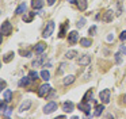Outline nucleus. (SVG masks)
Returning <instances> with one entry per match:
<instances>
[{"label":"nucleus","mask_w":126,"mask_h":119,"mask_svg":"<svg viewBox=\"0 0 126 119\" xmlns=\"http://www.w3.org/2000/svg\"><path fill=\"white\" fill-rule=\"evenodd\" d=\"M50 91H52V87H50L47 83H45V84H42V85L38 88V96H41V97L47 96Z\"/></svg>","instance_id":"f257e3e1"},{"label":"nucleus","mask_w":126,"mask_h":119,"mask_svg":"<svg viewBox=\"0 0 126 119\" xmlns=\"http://www.w3.org/2000/svg\"><path fill=\"white\" fill-rule=\"evenodd\" d=\"M54 22H49V23L46 24V27H45L44 32H42V37L44 38H49L50 35L53 34V31H54Z\"/></svg>","instance_id":"f03ea898"},{"label":"nucleus","mask_w":126,"mask_h":119,"mask_svg":"<svg viewBox=\"0 0 126 119\" xmlns=\"http://www.w3.org/2000/svg\"><path fill=\"white\" fill-rule=\"evenodd\" d=\"M110 96H111V92H110V89H103V91L99 93V99H100V102L103 103V104L110 103Z\"/></svg>","instance_id":"7ed1b4c3"},{"label":"nucleus","mask_w":126,"mask_h":119,"mask_svg":"<svg viewBox=\"0 0 126 119\" xmlns=\"http://www.w3.org/2000/svg\"><path fill=\"white\" fill-rule=\"evenodd\" d=\"M0 31H1L3 35H10L11 31H12V24L10 23L8 20L3 22V23H1V29H0Z\"/></svg>","instance_id":"20e7f679"},{"label":"nucleus","mask_w":126,"mask_h":119,"mask_svg":"<svg viewBox=\"0 0 126 119\" xmlns=\"http://www.w3.org/2000/svg\"><path fill=\"white\" fill-rule=\"evenodd\" d=\"M77 107H79V110H81L85 114V115H90V111H91V104L88 102H85V100H81V102L79 103V105H77Z\"/></svg>","instance_id":"39448f33"},{"label":"nucleus","mask_w":126,"mask_h":119,"mask_svg":"<svg viewBox=\"0 0 126 119\" xmlns=\"http://www.w3.org/2000/svg\"><path fill=\"white\" fill-rule=\"evenodd\" d=\"M56 110H57V103H54V102L47 103V104L44 107V112L45 114H52V112H54Z\"/></svg>","instance_id":"423d86ee"},{"label":"nucleus","mask_w":126,"mask_h":119,"mask_svg":"<svg viewBox=\"0 0 126 119\" xmlns=\"http://www.w3.org/2000/svg\"><path fill=\"white\" fill-rule=\"evenodd\" d=\"M90 62H91V57H90V54H83V56L80 57L79 60H77V64L81 65V66L90 65Z\"/></svg>","instance_id":"0eeeda50"},{"label":"nucleus","mask_w":126,"mask_h":119,"mask_svg":"<svg viewBox=\"0 0 126 119\" xmlns=\"http://www.w3.org/2000/svg\"><path fill=\"white\" fill-rule=\"evenodd\" d=\"M79 41V34H77V31H71L68 34V42L69 45H75V43Z\"/></svg>","instance_id":"6e6552de"},{"label":"nucleus","mask_w":126,"mask_h":119,"mask_svg":"<svg viewBox=\"0 0 126 119\" xmlns=\"http://www.w3.org/2000/svg\"><path fill=\"white\" fill-rule=\"evenodd\" d=\"M45 60H46V56H44V54H39L38 56V58L35 60V61H33V66H42L44 65V62H45Z\"/></svg>","instance_id":"1a4fd4ad"},{"label":"nucleus","mask_w":126,"mask_h":119,"mask_svg":"<svg viewBox=\"0 0 126 119\" xmlns=\"http://www.w3.org/2000/svg\"><path fill=\"white\" fill-rule=\"evenodd\" d=\"M73 108H75V104L72 102H64L63 103L64 112H72V111H73Z\"/></svg>","instance_id":"9d476101"},{"label":"nucleus","mask_w":126,"mask_h":119,"mask_svg":"<svg viewBox=\"0 0 126 119\" xmlns=\"http://www.w3.org/2000/svg\"><path fill=\"white\" fill-rule=\"evenodd\" d=\"M45 49H46V45H45L44 42H38L35 46H34V51H35L37 54H42Z\"/></svg>","instance_id":"9b49d317"},{"label":"nucleus","mask_w":126,"mask_h":119,"mask_svg":"<svg viewBox=\"0 0 126 119\" xmlns=\"http://www.w3.org/2000/svg\"><path fill=\"white\" fill-rule=\"evenodd\" d=\"M44 4H45L44 0H31V7L34 10H41L44 7Z\"/></svg>","instance_id":"f8f14e48"},{"label":"nucleus","mask_w":126,"mask_h":119,"mask_svg":"<svg viewBox=\"0 0 126 119\" xmlns=\"http://www.w3.org/2000/svg\"><path fill=\"white\" fill-rule=\"evenodd\" d=\"M30 107H31V100H29V99L25 100L19 107V112H25V111H27Z\"/></svg>","instance_id":"ddd939ff"},{"label":"nucleus","mask_w":126,"mask_h":119,"mask_svg":"<svg viewBox=\"0 0 126 119\" xmlns=\"http://www.w3.org/2000/svg\"><path fill=\"white\" fill-rule=\"evenodd\" d=\"M76 4H77V8H79L80 11H85L88 7L87 0H76Z\"/></svg>","instance_id":"4468645a"},{"label":"nucleus","mask_w":126,"mask_h":119,"mask_svg":"<svg viewBox=\"0 0 126 119\" xmlns=\"http://www.w3.org/2000/svg\"><path fill=\"white\" fill-rule=\"evenodd\" d=\"M114 11L112 10H107L106 12H104V16H103V20L104 22H107V23H109V22H111L112 20V18H114Z\"/></svg>","instance_id":"2eb2a0df"},{"label":"nucleus","mask_w":126,"mask_h":119,"mask_svg":"<svg viewBox=\"0 0 126 119\" xmlns=\"http://www.w3.org/2000/svg\"><path fill=\"white\" fill-rule=\"evenodd\" d=\"M103 111H104V104H103V103H102V104H98L95 107V111H94V116H96V118L100 116Z\"/></svg>","instance_id":"dca6fc26"},{"label":"nucleus","mask_w":126,"mask_h":119,"mask_svg":"<svg viewBox=\"0 0 126 119\" xmlns=\"http://www.w3.org/2000/svg\"><path fill=\"white\" fill-rule=\"evenodd\" d=\"M75 80H76V77H75L73 74H69V76H66V77H64L63 84L64 85H71L72 83H75Z\"/></svg>","instance_id":"f3484780"},{"label":"nucleus","mask_w":126,"mask_h":119,"mask_svg":"<svg viewBox=\"0 0 126 119\" xmlns=\"http://www.w3.org/2000/svg\"><path fill=\"white\" fill-rule=\"evenodd\" d=\"M80 45H81L83 47H90V46L92 45V41L88 39V38H81V39H80Z\"/></svg>","instance_id":"a211bd4d"},{"label":"nucleus","mask_w":126,"mask_h":119,"mask_svg":"<svg viewBox=\"0 0 126 119\" xmlns=\"http://www.w3.org/2000/svg\"><path fill=\"white\" fill-rule=\"evenodd\" d=\"M26 8H27V7H26V4H25V3H22V4H19V5L16 7L15 14H16V15H20V14H23V12L26 11Z\"/></svg>","instance_id":"6ab92c4d"},{"label":"nucleus","mask_w":126,"mask_h":119,"mask_svg":"<svg viewBox=\"0 0 126 119\" xmlns=\"http://www.w3.org/2000/svg\"><path fill=\"white\" fill-rule=\"evenodd\" d=\"M76 56H77V51L76 50H69V51H66V53H65V58L66 60H73Z\"/></svg>","instance_id":"aec40b11"},{"label":"nucleus","mask_w":126,"mask_h":119,"mask_svg":"<svg viewBox=\"0 0 126 119\" xmlns=\"http://www.w3.org/2000/svg\"><path fill=\"white\" fill-rule=\"evenodd\" d=\"M14 56H15L14 51H8V53H7L6 56L3 57V61H4V62H10L12 58H14Z\"/></svg>","instance_id":"412c9836"},{"label":"nucleus","mask_w":126,"mask_h":119,"mask_svg":"<svg viewBox=\"0 0 126 119\" xmlns=\"http://www.w3.org/2000/svg\"><path fill=\"white\" fill-rule=\"evenodd\" d=\"M39 76H41V78H44L45 81H47L50 78V73H49V70H46V69H44L41 73H39Z\"/></svg>","instance_id":"4be33fe9"},{"label":"nucleus","mask_w":126,"mask_h":119,"mask_svg":"<svg viewBox=\"0 0 126 119\" xmlns=\"http://www.w3.org/2000/svg\"><path fill=\"white\" fill-rule=\"evenodd\" d=\"M30 81H31V78L29 77V76H27V77H23L22 80L19 81V87H25V85H29V84H30Z\"/></svg>","instance_id":"5701e85b"},{"label":"nucleus","mask_w":126,"mask_h":119,"mask_svg":"<svg viewBox=\"0 0 126 119\" xmlns=\"http://www.w3.org/2000/svg\"><path fill=\"white\" fill-rule=\"evenodd\" d=\"M11 97H12V92L10 89H6L4 91V100L8 103V102H11Z\"/></svg>","instance_id":"b1692460"},{"label":"nucleus","mask_w":126,"mask_h":119,"mask_svg":"<svg viewBox=\"0 0 126 119\" xmlns=\"http://www.w3.org/2000/svg\"><path fill=\"white\" fill-rule=\"evenodd\" d=\"M38 73L35 72V70H30V72H29V77L31 78V81H35L37 78H38Z\"/></svg>","instance_id":"393cba45"},{"label":"nucleus","mask_w":126,"mask_h":119,"mask_svg":"<svg viewBox=\"0 0 126 119\" xmlns=\"http://www.w3.org/2000/svg\"><path fill=\"white\" fill-rule=\"evenodd\" d=\"M35 14H37V12H30L27 16H23V20H25L26 23H29V22H31V20H33V18L35 16Z\"/></svg>","instance_id":"a878e982"},{"label":"nucleus","mask_w":126,"mask_h":119,"mask_svg":"<svg viewBox=\"0 0 126 119\" xmlns=\"http://www.w3.org/2000/svg\"><path fill=\"white\" fill-rule=\"evenodd\" d=\"M84 23H85V19H84V18H80L79 20H77V23H76L77 29H81V27H84Z\"/></svg>","instance_id":"bb28decb"},{"label":"nucleus","mask_w":126,"mask_h":119,"mask_svg":"<svg viewBox=\"0 0 126 119\" xmlns=\"http://www.w3.org/2000/svg\"><path fill=\"white\" fill-rule=\"evenodd\" d=\"M6 110H7V102L6 100H1V103H0V111H1V112H6Z\"/></svg>","instance_id":"cd10ccee"},{"label":"nucleus","mask_w":126,"mask_h":119,"mask_svg":"<svg viewBox=\"0 0 126 119\" xmlns=\"http://www.w3.org/2000/svg\"><path fill=\"white\" fill-rule=\"evenodd\" d=\"M65 68H66V64H65V62H61V64H60V69L57 70V74H63V72H64Z\"/></svg>","instance_id":"c85d7f7f"},{"label":"nucleus","mask_w":126,"mask_h":119,"mask_svg":"<svg viewBox=\"0 0 126 119\" xmlns=\"http://www.w3.org/2000/svg\"><path fill=\"white\" fill-rule=\"evenodd\" d=\"M88 97H92V89H90V91H87V93L83 96V100H85V102H88Z\"/></svg>","instance_id":"c756f323"},{"label":"nucleus","mask_w":126,"mask_h":119,"mask_svg":"<svg viewBox=\"0 0 126 119\" xmlns=\"http://www.w3.org/2000/svg\"><path fill=\"white\" fill-rule=\"evenodd\" d=\"M65 26H66V24H63L61 29H60V34H58V37H60V38H63L64 35H65Z\"/></svg>","instance_id":"7c9ffc66"},{"label":"nucleus","mask_w":126,"mask_h":119,"mask_svg":"<svg viewBox=\"0 0 126 119\" xmlns=\"http://www.w3.org/2000/svg\"><path fill=\"white\" fill-rule=\"evenodd\" d=\"M115 62H117L118 65H119L121 62H122V58H121V51H118V53L115 54Z\"/></svg>","instance_id":"2f4dec72"},{"label":"nucleus","mask_w":126,"mask_h":119,"mask_svg":"<svg viewBox=\"0 0 126 119\" xmlns=\"http://www.w3.org/2000/svg\"><path fill=\"white\" fill-rule=\"evenodd\" d=\"M117 8H118V11H117V15L119 16L121 14H122V11H123V7H122V4H121V3H117Z\"/></svg>","instance_id":"473e14b6"},{"label":"nucleus","mask_w":126,"mask_h":119,"mask_svg":"<svg viewBox=\"0 0 126 119\" xmlns=\"http://www.w3.org/2000/svg\"><path fill=\"white\" fill-rule=\"evenodd\" d=\"M95 32H96V26H91L90 30H88V34H90V35H95Z\"/></svg>","instance_id":"72a5a7b5"},{"label":"nucleus","mask_w":126,"mask_h":119,"mask_svg":"<svg viewBox=\"0 0 126 119\" xmlns=\"http://www.w3.org/2000/svg\"><path fill=\"white\" fill-rule=\"evenodd\" d=\"M6 87H7V83L4 80H1V81H0V89L3 91V89H6Z\"/></svg>","instance_id":"f704fd0d"},{"label":"nucleus","mask_w":126,"mask_h":119,"mask_svg":"<svg viewBox=\"0 0 126 119\" xmlns=\"http://www.w3.org/2000/svg\"><path fill=\"white\" fill-rule=\"evenodd\" d=\"M119 39H121V41H126V31H122V32H121Z\"/></svg>","instance_id":"c9c22d12"},{"label":"nucleus","mask_w":126,"mask_h":119,"mask_svg":"<svg viewBox=\"0 0 126 119\" xmlns=\"http://www.w3.org/2000/svg\"><path fill=\"white\" fill-rule=\"evenodd\" d=\"M11 112H12V108H7L6 110V112H4V115L8 118V116H11Z\"/></svg>","instance_id":"e433bc0d"},{"label":"nucleus","mask_w":126,"mask_h":119,"mask_svg":"<svg viewBox=\"0 0 126 119\" xmlns=\"http://www.w3.org/2000/svg\"><path fill=\"white\" fill-rule=\"evenodd\" d=\"M119 51H121V53H123V54H126V46L125 45H121L119 46Z\"/></svg>","instance_id":"4c0bfd02"},{"label":"nucleus","mask_w":126,"mask_h":119,"mask_svg":"<svg viewBox=\"0 0 126 119\" xmlns=\"http://www.w3.org/2000/svg\"><path fill=\"white\" fill-rule=\"evenodd\" d=\"M112 39H114V35H112V34H110L109 37H107V41L110 42V41H112Z\"/></svg>","instance_id":"58836bf2"},{"label":"nucleus","mask_w":126,"mask_h":119,"mask_svg":"<svg viewBox=\"0 0 126 119\" xmlns=\"http://www.w3.org/2000/svg\"><path fill=\"white\" fill-rule=\"evenodd\" d=\"M54 1H56V0H47V4H49V5H53V4H54Z\"/></svg>","instance_id":"ea45409f"},{"label":"nucleus","mask_w":126,"mask_h":119,"mask_svg":"<svg viewBox=\"0 0 126 119\" xmlns=\"http://www.w3.org/2000/svg\"><path fill=\"white\" fill-rule=\"evenodd\" d=\"M25 56H26V57H31V51H26Z\"/></svg>","instance_id":"a19ab883"},{"label":"nucleus","mask_w":126,"mask_h":119,"mask_svg":"<svg viewBox=\"0 0 126 119\" xmlns=\"http://www.w3.org/2000/svg\"><path fill=\"white\" fill-rule=\"evenodd\" d=\"M106 118H114V115H112V114H107Z\"/></svg>","instance_id":"79ce46f5"},{"label":"nucleus","mask_w":126,"mask_h":119,"mask_svg":"<svg viewBox=\"0 0 126 119\" xmlns=\"http://www.w3.org/2000/svg\"><path fill=\"white\" fill-rule=\"evenodd\" d=\"M69 3H76V0H68Z\"/></svg>","instance_id":"37998d69"}]
</instances>
